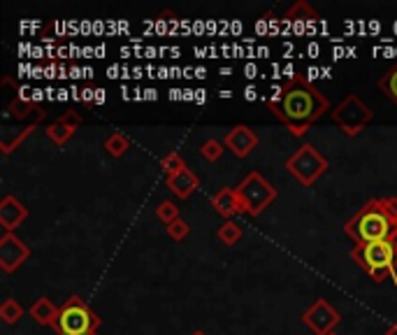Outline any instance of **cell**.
Wrapping results in <instances>:
<instances>
[{
    "instance_id": "6da1fadb",
    "label": "cell",
    "mask_w": 397,
    "mask_h": 335,
    "mask_svg": "<svg viewBox=\"0 0 397 335\" xmlns=\"http://www.w3.org/2000/svg\"><path fill=\"white\" fill-rule=\"evenodd\" d=\"M267 110L288 128L290 135L305 137L316 122L330 115V100L316 84L295 75L283 84L277 96L267 100Z\"/></svg>"
},
{
    "instance_id": "7a4b0ae2",
    "label": "cell",
    "mask_w": 397,
    "mask_h": 335,
    "mask_svg": "<svg viewBox=\"0 0 397 335\" xmlns=\"http://www.w3.org/2000/svg\"><path fill=\"white\" fill-rule=\"evenodd\" d=\"M395 228H397V223L393 221L391 214L386 212L381 198L367 201L347 223H344V233H347L356 245L384 243V240L391 238Z\"/></svg>"
},
{
    "instance_id": "3957f363",
    "label": "cell",
    "mask_w": 397,
    "mask_h": 335,
    "mask_svg": "<svg viewBox=\"0 0 397 335\" xmlns=\"http://www.w3.org/2000/svg\"><path fill=\"white\" fill-rule=\"evenodd\" d=\"M351 259L374 282H384L386 275H391V280L397 285V259L388 240H384V243L356 245L351 249Z\"/></svg>"
},
{
    "instance_id": "277c9868",
    "label": "cell",
    "mask_w": 397,
    "mask_h": 335,
    "mask_svg": "<svg viewBox=\"0 0 397 335\" xmlns=\"http://www.w3.org/2000/svg\"><path fill=\"white\" fill-rule=\"evenodd\" d=\"M102 319L84 303V298L70 296L58 310V335H98Z\"/></svg>"
},
{
    "instance_id": "5b68a950",
    "label": "cell",
    "mask_w": 397,
    "mask_h": 335,
    "mask_svg": "<svg viewBox=\"0 0 397 335\" xmlns=\"http://www.w3.org/2000/svg\"><path fill=\"white\" fill-rule=\"evenodd\" d=\"M283 168L288 170V175L295 179L300 186H314L318 179L327 173L330 163H327V159L314 147V144L302 142L286 159V166Z\"/></svg>"
},
{
    "instance_id": "8992f818",
    "label": "cell",
    "mask_w": 397,
    "mask_h": 335,
    "mask_svg": "<svg viewBox=\"0 0 397 335\" xmlns=\"http://www.w3.org/2000/svg\"><path fill=\"white\" fill-rule=\"evenodd\" d=\"M235 193L241 205V212L251 214V217H261L267 210V205L277 198V188L267 182L258 170H251V173L241 179L235 186Z\"/></svg>"
},
{
    "instance_id": "52a82bcc",
    "label": "cell",
    "mask_w": 397,
    "mask_h": 335,
    "mask_svg": "<svg viewBox=\"0 0 397 335\" xmlns=\"http://www.w3.org/2000/svg\"><path fill=\"white\" fill-rule=\"evenodd\" d=\"M327 117H330V122L337 126L344 135L356 137V135H360L362 131H365L369 124H372L374 112L367 107V102L360 96L349 93V96H344V100Z\"/></svg>"
},
{
    "instance_id": "ba28073f",
    "label": "cell",
    "mask_w": 397,
    "mask_h": 335,
    "mask_svg": "<svg viewBox=\"0 0 397 335\" xmlns=\"http://www.w3.org/2000/svg\"><path fill=\"white\" fill-rule=\"evenodd\" d=\"M339 321H342V314L335 310L325 298H316L314 303L302 312V324H305L314 335L335 333V326Z\"/></svg>"
},
{
    "instance_id": "9c48e42d",
    "label": "cell",
    "mask_w": 397,
    "mask_h": 335,
    "mask_svg": "<svg viewBox=\"0 0 397 335\" xmlns=\"http://www.w3.org/2000/svg\"><path fill=\"white\" fill-rule=\"evenodd\" d=\"M28 256H31V249L19 235L3 233V238H0V268H3V272L7 275L16 272L28 261Z\"/></svg>"
},
{
    "instance_id": "30bf717a",
    "label": "cell",
    "mask_w": 397,
    "mask_h": 335,
    "mask_svg": "<svg viewBox=\"0 0 397 335\" xmlns=\"http://www.w3.org/2000/svg\"><path fill=\"white\" fill-rule=\"evenodd\" d=\"M258 142H261V140H258V135L244 124L232 126L230 131L226 133V137H223L226 149H230L237 159H249V156H251L254 149L258 147Z\"/></svg>"
},
{
    "instance_id": "8fae6325",
    "label": "cell",
    "mask_w": 397,
    "mask_h": 335,
    "mask_svg": "<svg viewBox=\"0 0 397 335\" xmlns=\"http://www.w3.org/2000/svg\"><path fill=\"white\" fill-rule=\"evenodd\" d=\"M82 122L84 119H82L80 112H75V110L63 112L54 124H49L45 128V133H47L49 140L56 144V147H65V144L72 140V135L77 133V128L82 126Z\"/></svg>"
},
{
    "instance_id": "7c38bea8",
    "label": "cell",
    "mask_w": 397,
    "mask_h": 335,
    "mask_svg": "<svg viewBox=\"0 0 397 335\" xmlns=\"http://www.w3.org/2000/svg\"><path fill=\"white\" fill-rule=\"evenodd\" d=\"M26 219H28V208L16 196L7 193L0 201V226L5 228V233H14Z\"/></svg>"
},
{
    "instance_id": "4fadbf2b",
    "label": "cell",
    "mask_w": 397,
    "mask_h": 335,
    "mask_svg": "<svg viewBox=\"0 0 397 335\" xmlns=\"http://www.w3.org/2000/svg\"><path fill=\"white\" fill-rule=\"evenodd\" d=\"M168 179V186H170V191L177 196V198H191V196L200 188V179H197V175L193 173L191 168H184V170H179V173L175 175H170L165 177Z\"/></svg>"
},
{
    "instance_id": "5bb4252c",
    "label": "cell",
    "mask_w": 397,
    "mask_h": 335,
    "mask_svg": "<svg viewBox=\"0 0 397 335\" xmlns=\"http://www.w3.org/2000/svg\"><path fill=\"white\" fill-rule=\"evenodd\" d=\"M38 124L40 122H31L28 126L23 128H12V126H5L3 131H0V151L5 154V156H10V154L23 144L28 137L33 135V131H38Z\"/></svg>"
},
{
    "instance_id": "9a60e30c",
    "label": "cell",
    "mask_w": 397,
    "mask_h": 335,
    "mask_svg": "<svg viewBox=\"0 0 397 335\" xmlns=\"http://www.w3.org/2000/svg\"><path fill=\"white\" fill-rule=\"evenodd\" d=\"M58 310L60 307H56L47 296H40L36 303H33L28 307V317L33 321H36L38 326H47V329H56L58 324Z\"/></svg>"
},
{
    "instance_id": "2e32d148",
    "label": "cell",
    "mask_w": 397,
    "mask_h": 335,
    "mask_svg": "<svg viewBox=\"0 0 397 335\" xmlns=\"http://www.w3.org/2000/svg\"><path fill=\"white\" fill-rule=\"evenodd\" d=\"M210 203H212V208L217 210L226 221L235 217V214H241V205L237 201V193H235V188H230V186L219 188V191L212 196Z\"/></svg>"
},
{
    "instance_id": "e0dca14e",
    "label": "cell",
    "mask_w": 397,
    "mask_h": 335,
    "mask_svg": "<svg viewBox=\"0 0 397 335\" xmlns=\"http://www.w3.org/2000/svg\"><path fill=\"white\" fill-rule=\"evenodd\" d=\"M7 112H10L12 119L21 122V119H28L33 112H36V115H42V112H47V110H45V105H38L36 100H26L21 96H16L12 100H7Z\"/></svg>"
},
{
    "instance_id": "ac0fdd59",
    "label": "cell",
    "mask_w": 397,
    "mask_h": 335,
    "mask_svg": "<svg viewBox=\"0 0 397 335\" xmlns=\"http://www.w3.org/2000/svg\"><path fill=\"white\" fill-rule=\"evenodd\" d=\"M131 149V140H128V135L126 133H112L107 140H105V151L109 154L112 159H121V156H126V151Z\"/></svg>"
},
{
    "instance_id": "d6986e66",
    "label": "cell",
    "mask_w": 397,
    "mask_h": 335,
    "mask_svg": "<svg viewBox=\"0 0 397 335\" xmlns=\"http://www.w3.org/2000/svg\"><path fill=\"white\" fill-rule=\"evenodd\" d=\"M295 19H300V21H314V19H318V12L309 3H305V0H298V3L286 12V16H283L286 26L290 21H295Z\"/></svg>"
},
{
    "instance_id": "ffe728a7",
    "label": "cell",
    "mask_w": 397,
    "mask_h": 335,
    "mask_svg": "<svg viewBox=\"0 0 397 335\" xmlns=\"http://www.w3.org/2000/svg\"><path fill=\"white\" fill-rule=\"evenodd\" d=\"M376 87H379V91H381L388 100L397 105V65L391 68V70H386L381 77H379Z\"/></svg>"
},
{
    "instance_id": "44dd1931",
    "label": "cell",
    "mask_w": 397,
    "mask_h": 335,
    "mask_svg": "<svg viewBox=\"0 0 397 335\" xmlns=\"http://www.w3.org/2000/svg\"><path fill=\"white\" fill-rule=\"evenodd\" d=\"M217 238H219L226 247L237 245L239 240H241V226H239L237 221H232V219L223 221L221 226H219V230H217Z\"/></svg>"
},
{
    "instance_id": "7402d4cb",
    "label": "cell",
    "mask_w": 397,
    "mask_h": 335,
    "mask_svg": "<svg viewBox=\"0 0 397 335\" xmlns=\"http://www.w3.org/2000/svg\"><path fill=\"white\" fill-rule=\"evenodd\" d=\"M23 317V307L16 298H5L3 303H0V319H3L7 326L16 324Z\"/></svg>"
},
{
    "instance_id": "603a6c76",
    "label": "cell",
    "mask_w": 397,
    "mask_h": 335,
    "mask_svg": "<svg viewBox=\"0 0 397 335\" xmlns=\"http://www.w3.org/2000/svg\"><path fill=\"white\" fill-rule=\"evenodd\" d=\"M223 151H226V144L217 140V137H210V140H205L200 144V156L210 163H217L223 156Z\"/></svg>"
},
{
    "instance_id": "cb8c5ba5",
    "label": "cell",
    "mask_w": 397,
    "mask_h": 335,
    "mask_svg": "<svg viewBox=\"0 0 397 335\" xmlns=\"http://www.w3.org/2000/svg\"><path fill=\"white\" fill-rule=\"evenodd\" d=\"M156 219L161 223H165V226H170V223H175L179 217V205L177 203H172V201H163L156 205Z\"/></svg>"
},
{
    "instance_id": "d4e9b609",
    "label": "cell",
    "mask_w": 397,
    "mask_h": 335,
    "mask_svg": "<svg viewBox=\"0 0 397 335\" xmlns=\"http://www.w3.org/2000/svg\"><path fill=\"white\" fill-rule=\"evenodd\" d=\"M161 168H163V173H165V177H170V175L179 173V170H184L186 163H184V159H181L179 151H170L168 156L161 159Z\"/></svg>"
},
{
    "instance_id": "484cf974",
    "label": "cell",
    "mask_w": 397,
    "mask_h": 335,
    "mask_svg": "<svg viewBox=\"0 0 397 335\" xmlns=\"http://www.w3.org/2000/svg\"><path fill=\"white\" fill-rule=\"evenodd\" d=\"M165 228H168L170 240H175V243H181V240H186V235L191 233V226H188L184 219H177L175 223H170Z\"/></svg>"
},
{
    "instance_id": "4316f807",
    "label": "cell",
    "mask_w": 397,
    "mask_h": 335,
    "mask_svg": "<svg viewBox=\"0 0 397 335\" xmlns=\"http://www.w3.org/2000/svg\"><path fill=\"white\" fill-rule=\"evenodd\" d=\"M381 205L386 208V212L393 217V221L397 223V196H384V198H381Z\"/></svg>"
},
{
    "instance_id": "83f0119b",
    "label": "cell",
    "mask_w": 397,
    "mask_h": 335,
    "mask_svg": "<svg viewBox=\"0 0 397 335\" xmlns=\"http://www.w3.org/2000/svg\"><path fill=\"white\" fill-rule=\"evenodd\" d=\"M388 243H391V247H393V252H395V259H397V228L391 233V238H388Z\"/></svg>"
},
{
    "instance_id": "f1b7e54d",
    "label": "cell",
    "mask_w": 397,
    "mask_h": 335,
    "mask_svg": "<svg viewBox=\"0 0 397 335\" xmlns=\"http://www.w3.org/2000/svg\"><path fill=\"white\" fill-rule=\"evenodd\" d=\"M384 335H397V324H391V326H388Z\"/></svg>"
},
{
    "instance_id": "f546056e",
    "label": "cell",
    "mask_w": 397,
    "mask_h": 335,
    "mask_svg": "<svg viewBox=\"0 0 397 335\" xmlns=\"http://www.w3.org/2000/svg\"><path fill=\"white\" fill-rule=\"evenodd\" d=\"M191 335H207V333H205V331H202V329H195V331H193V333H191Z\"/></svg>"
},
{
    "instance_id": "4dcf8cb0",
    "label": "cell",
    "mask_w": 397,
    "mask_h": 335,
    "mask_svg": "<svg viewBox=\"0 0 397 335\" xmlns=\"http://www.w3.org/2000/svg\"><path fill=\"white\" fill-rule=\"evenodd\" d=\"M330 335H337V333H330Z\"/></svg>"
}]
</instances>
